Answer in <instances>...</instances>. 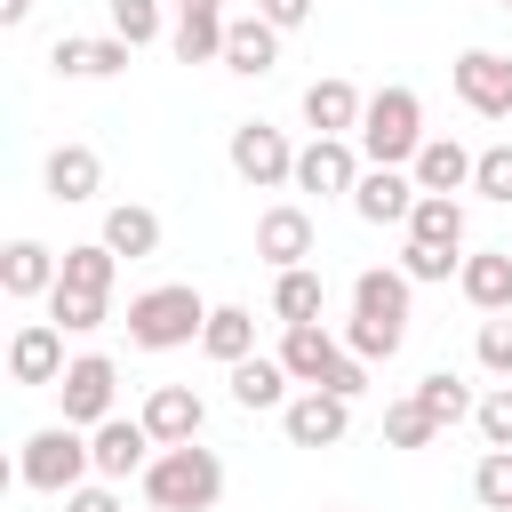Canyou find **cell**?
Masks as SVG:
<instances>
[{
  "mask_svg": "<svg viewBox=\"0 0 512 512\" xmlns=\"http://www.w3.org/2000/svg\"><path fill=\"white\" fill-rule=\"evenodd\" d=\"M352 144H360L368 168H416V152H424V104H416V88H400V80L376 88Z\"/></svg>",
  "mask_w": 512,
  "mask_h": 512,
  "instance_id": "cell-3",
  "label": "cell"
},
{
  "mask_svg": "<svg viewBox=\"0 0 512 512\" xmlns=\"http://www.w3.org/2000/svg\"><path fill=\"white\" fill-rule=\"evenodd\" d=\"M224 160H232V176H240V184H256V192L296 184V144H288L272 120H240V128H232V144H224Z\"/></svg>",
  "mask_w": 512,
  "mask_h": 512,
  "instance_id": "cell-5",
  "label": "cell"
},
{
  "mask_svg": "<svg viewBox=\"0 0 512 512\" xmlns=\"http://www.w3.org/2000/svg\"><path fill=\"white\" fill-rule=\"evenodd\" d=\"M456 288H464V304H472L480 320L512 312V248H480V256H464Z\"/></svg>",
  "mask_w": 512,
  "mask_h": 512,
  "instance_id": "cell-16",
  "label": "cell"
},
{
  "mask_svg": "<svg viewBox=\"0 0 512 512\" xmlns=\"http://www.w3.org/2000/svg\"><path fill=\"white\" fill-rule=\"evenodd\" d=\"M320 304H328V288H320V272H312V264H296V272H280V280H272V320H280V328H312V320H320Z\"/></svg>",
  "mask_w": 512,
  "mask_h": 512,
  "instance_id": "cell-28",
  "label": "cell"
},
{
  "mask_svg": "<svg viewBox=\"0 0 512 512\" xmlns=\"http://www.w3.org/2000/svg\"><path fill=\"white\" fill-rule=\"evenodd\" d=\"M104 8H112V32L128 48H152L160 40V0H104Z\"/></svg>",
  "mask_w": 512,
  "mask_h": 512,
  "instance_id": "cell-36",
  "label": "cell"
},
{
  "mask_svg": "<svg viewBox=\"0 0 512 512\" xmlns=\"http://www.w3.org/2000/svg\"><path fill=\"white\" fill-rule=\"evenodd\" d=\"M472 424H480V440H488V448H512V384H488V392H480V408H472Z\"/></svg>",
  "mask_w": 512,
  "mask_h": 512,
  "instance_id": "cell-39",
  "label": "cell"
},
{
  "mask_svg": "<svg viewBox=\"0 0 512 512\" xmlns=\"http://www.w3.org/2000/svg\"><path fill=\"white\" fill-rule=\"evenodd\" d=\"M432 440H440V424H432L416 400H392V408H384V448H432Z\"/></svg>",
  "mask_w": 512,
  "mask_h": 512,
  "instance_id": "cell-35",
  "label": "cell"
},
{
  "mask_svg": "<svg viewBox=\"0 0 512 512\" xmlns=\"http://www.w3.org/2000/svg\"><path fill=\"white\" fill-rule=\"evenodd\" d=\"M408 288H416V280H408L400 264H368V272L352 280V312H360V320H384V328H408Z\"/></svg>",
  "mask_w": 512,
  "mask_h": 512,
  "instance_id": "cell-19",
  "label": "cell"
},
{
  "mask_svg": "<svg viewBox=\"0 0 512 512\" xmlns=\"http://www.w3.org/2000/svg\"><path fill=\"white\" fill-rule=\"evenodd\" d=\"M400 272H408L416 288H440V280L464 272V256H456V248H432V240H408V248H400Z\"/></svg>",
  "mask_w": 512,
  "mask_h": 512,
  "instance_id": "cell-34",
  "label": "cell"
},
{
  "mask_svg": "<svg viewBox=\"0 0 512 512\" xmlns=\"http://www.w3.org/2000/svg\"><path fill=\"white\" fill-rule=\"evenodd\" d=\"M200 352H208V360H224V368L256 360V312H248V304H216V312H208V328H200Z\"/></svg>",
  "mask_w": 512,
  "mask_h": 512,
  "instance_id": "cell-25",
  "label": "cell"
},
{
  "mask_svg": "<svg viewBox=\"0 0 512 512\" xmlns=\"http://www.w3.org/2000/svg\"><path fill=\"white\" fill-rule=\"evenodd\" d=\"M144 512H152V504H144Z\"/></svg>",
  "mask_w": 512,
  "mask_h": 512,
  "instance_id": "cell-46",
  "label": "cell"
},
{
  "mask_svg": "<svg viewBox=\"0 0 512 512\" xmlns=\"http://www.w3.org/2000/svg\"><path fill=\"white\" fill-rule=\"evenodd\" d=\"M208 312H216V304H200L192 280L144 288V296H128V344H136V352H184V344H200Z\"/></svg>",
  "mask_w": 512,
  "mask_h": 512,
  "instance_id": "cell-1",
  "label": "cell"
},
{
  "mask_svg": "<svg viewBox=\"0 0 512 512\" xmlns=\"http://www.w3.org/2000/svg\"><path fill=\"white\" fill-rule=\"evenodd\" d=\"M96 240H104L112 256H128V264H136V256H152V248H160V216H152L144 200H112V208H104V232H96Z\"/></svg>",
  "mask_w": 512,
  "mask_h": 512,
  "instance_id": "cell-24",
  "label": "cell"
},
{
  "mask_svg": "<svg viewBox=\"0 0 512 512\" xmlns=\"http://www.w3.org/2000/svg\"><path fill=\"white\" fill-rule=\"evenodd\" d=\"M272 360L312 392V384H328V368L344 360V336H328L320 320H312V328H280V352H272Z\"/></svg>",
  "mask_w": 512,
  "mask_h": 512,
  "instance_id": "cell-15",
  "label": "cell"
},
{
  "mask_svg": "<svg viewBox=\"0 0 512 512\" xmlns=\"http://www.w3.org/2000/svg\"><path fill=\"white\" fill-rule=\"evenodd\" d=\"M288 384H296V376H288V368H280V360H264V352H256V360H240V368H232V400H240V408H248V416H264V408H288V400H296V392H288Z\"/></svg>",
  "mask_w": 512,
  "mask_h": 512,
  "instance_id": "cell-27",
  "label": "cell"
},
{
  "mask_svg": "<svg viewBox=\"0 0 512 512\" xmlns=\"http://www.w3.org/2000/svg\"><path fill=\"white\" fill-rule=\"evenodd\" d=\"M360 112H368V96H360L352 80H312V88H304L312 136H360Z\"/></svg>",
  "mask_w": 512,
  "mask_h": 512,
  "instance_id": "cell-21",
  "label": "cell"
},
{
  "mask_svg": "<svg viewBox=\"0 0 512 512\" xmlns=\"http://www.w3.org/2000/svg\"><path fill=\"white\" fill-rule=\"evenodd\" d=\"M64 512H120V488H112V480H80V488L64 496Z\"/></svg>",
  "mask_w": 512,
  "mask_h": 512,
  "instance_id": "cell-41",
  "label": "cell"
},
{
  "mask_svg": "<svg viewBox=\"0 0 512 512\" xmlns=\"http://www.w3.org/2000/svg\"><path fill=\"white\" fill-rule=\"evenodd\" d=\"M408 208H416V176L408 168H368L360 192H352V216L360 224H408Z\"/></svg>",
  "mask_w": 512,
  "mask_h": 512,
  "instance_id": "cell-18",
  "label": "cell"
},
{
  "mask_svg": "<svg viewBox=\"0 0 512 512\" xmlns=\"http://www.w3.org/2000/svg\"><path fill=\"white\" fill-rule=\"evenodd\" d=\"M176 8H216V16H224V0H176Z\"/></svg>",
  "mask_w": 512,
  "mask_h": 512,
  "instance_id": "cell-44",
  "label": "cell"
},
{
  "mask_svg": "<svg viewBox=\"0 0 512 512\" xmlns=\"http://www.w3.org/2000/svg\"><path fill=\"white\" fill-rule=\"evenodd\" d=\"M128 56H136V48H128L120 32H104V40H72V32H64V40L48 48V64H56L64 80H112V72H128Z\"/></svg>",
  "mask_w": 512,
  "mask_h": 512,
  "instance_id": "cell-17",
  "label": "cell"
},
{
  "mask_svg": "<svg viewBox=\"0 0 512 512\" xmlns=\"http://www.w3.org/2000/svg\"><path fill=\"white\" fill-rule=\"evenodd\" d=\"M88 472H96V448H88L80 424H40V432L24 440V456H16V480H24L32 496H72Z\"/></svg>",
  "mask_w": 512,
  "mask_h": 512,
  "instance_id": "cell-4",
  "label": "cell"
},
{
  "mask_svg": "<svg viewBox=\"0 0 512 512\" xmlns=\"http://www.w3.org/2000/svg\"><path fill=\"white\" fill-rule=\"evenodd\" d=\"M112 280H120V256H112L104 240H80V248H64V288L112 296Z\"/></svg>",
  "mask_w": 512,
  "mask_h": 512,
  "instance_id": "cell-31",
  "label": "cell"
},
{
  "mask_svg": "<svg viewBox=\"0 0 512 512\" xmlns=\"http://www.w3.org/2000/svg\"><path fill=\"white\" fill-rule=\"evenodd\" d=\"M472 168H480V152H464L456 136H424V152H416L408 176H416V192H448V200H456V192L472 184Z\"/></svg>",
  "mask_w": 512,
  "mask_h": 512,
  "instance_id": "cell-22",
  "label": "cell"
},
{
  "mask_svg": "<svg viewBox=\"0 0 512 512\" xmlns=\"http://www.w3.org/2000/svg\"><path fill=\"white\" fill-rule=\"evenodd\" d=\"M472 504L480 512H512V448H488L472 464Z\"/></svg>",
  "mask_w": 512,
  "mask_h": 512,
  "instance_id": "cell-33",
  "label": "cell"
},
{
  "mask_svg": "<svg viewBox=\"0 0 512 512\" xmlns=\"http://www.w3.org/2000/svg\"><path fill=\"white\" fill-rule=\"evenodd\" d=\"M496 8H512V0H496Z\"/></svg>",
  "mask_w": 512,
  "mask_h": 512,
  "instance_id": "cell-45",
  "label": "cell"
},
{
  "mask_svg": "<svg viewBox=\"0 0 512 512\" xmlns=\"http://www.w3.org/2000/svg\"><path fill=\"white\" fill-rule=\"evenodd\" d=\"M408 400H416V408H424V416H432L440 432H448V424H464V416L480 408V400H472V384H464V376H448V368L416 376V392H408Z\"/></svg>",
  "mask_w": 512,
  "mask_h": 512,
  "instance_id": "cell-30",
  "label": "cell"
},
{
  "mask_svg": "<svg viewBox=\"0 0 512 512\" xmlns=\"http://www.w3.org/2000/svg\"><path fill=\"white\" fill-rule=\"evenodd\" d=\"M472 352H480V368H488V376H504V384H512V312H496V320H480V336H472Z\"/></svg>",
  "mask_w": 512,
  "mask_h": 512,
  "instance_id": "cell-37",
  "label": "cell"
},
{
  "mask_svg": "<svg viewBox=\"0 0 512 512\" xmlns=\"http://www.w3.org/2000/svg\"><path fill=\"white\" fill-rule=\"evenodd\" d=\"M280 432H288V448H336V440L352 432V400H336V392H296V400L280 408Z\"/></svg>",
  "mask_w": 512,
  "mask_h": 512,
  "instance_id": "cell-10",
  "label": "cell"
},
{
  "mask_svg": "<svg viewBox=\"0 0 512 512\" xmlns=\"http://www.w3.org/2000/svg\"><path fill=\"white\" fill-rule=\"evenodd\" d=\"M64 328L56 320H24L16 336H8V376L24 384V392H40V384H64Z\"/></svg>",
  "mask_w": 512,
  "mask_h": 512,
  "instance_id": "cell-9",
  "label": "cell"
},
{
  "mask_svg": "<svg viewBox=\"0 0 512 512\" xmlns=\"http://www.w3.org/2000/svg\"><path fill=\"white\" fill-rule=\"evenodd\" d=\"M136 416H144V432H152L160 448H192V440H200V424H208V408H200V392H192V384H152V400H144Z\"/></svg>",
  "mask_w": 512,
  "mask_h": 512,
  "instance_id": "cell-12",
  "label": "cell"
},
{
  "mask_svg": "<svg viewBox=\"0 0 512 512\" xmlns=\"http://www.w3.org/2000/svg\"><path fill=\"white\" fill-rule=\"evenodd\" d=\"M256 256H264L272 272H296V264L312 256V216H304L296 200L264 208V216H256Z\"/></svg>",
  "mask_w": 512,
  "mask_h": 512,
  "instance_id": "cell-14",
  "label": "cell"
},
{
  "mask_svg": "<svg viewBox=\"0 0 512 512\" xmlns=\"http://www.w3.org/2000/svg\"><path fill=\"white\" fill-rule=\"evenodd\" d=\"M272 64H280V32H272L264 16H232V24H224V72L264 80Z\"/></svg>",
  "mask_w": 512,
  "mask_h": 512,
  "instance_id": "cell-20",
  "label": "cell"
},
{
  "mask_svg": "<svg viewBox=\"0 0 512 512\" xmlns=\"http://www.w3.org/2000/svg\"><path fill=\"white\" fill-rule=\"evenodd\" d=\"M224 24L232 16H216V8H176V32H168L176 64H224Z\"/></svg>",
  "mask_w": 512,
  "mask_h": 512,
  "instance_id": "cell-26",
  "label": "cell"
},
{
  "mask_svg": "<svg viewBox=\"0 0 512 512\" xmlns=\"http://www.w3.org/2000/svg\"><path fill=\"white\" fill-rule=\"evenodd\" d=\"M312 392H336V400H360V392H368V360H360V352H344V360L328 368V384H312Z\"/></svg>",
  "mask_w": 512,
  "mask_h": 512,
  "instance_id": "cell-40",
  "label": "cell"
},
{
  "mask_svg": "<svg viewBox=\"0 0 512 512\" xmlns=\"http://www.w3.org/2000/svg\"><path fill=\"white\" fill-rule=\"evenodd\" d=\"M32 16V0H0V24H24Z\"/></svg>",
  "mask_w": 512,
  "mask_h": 512,
  "instance_id": "cell-43",
  "label": "cell"
},
{
  "mask_svg": "<svg viewBox=\"0 0 512 512\" xmlns=\"http://www.w3.org/2000/svg\"><path fill=\"white\" fill-rule=\"evenodd\" d=\"M472 192H480V200H496V208H512V144H488V152H480Z\"/></svg>",
  "mask_w": 512,
  "mask_h": 512,
  "instance_id": "cell-38",
  "label": "cell"
},
{
  "mask_svg": "<svg viewBox=\"0 0 512 512\" xmlns=\"http://www.w3.org/2000/svg\"><path fill=\"white\" fill-rule=\"evenodd\" d=\"M408 240L464 248V200H448V192H416V208H408Z\"/></svg>",
  "mask_w": 512,
  "mask_h": 512,
  "instance_id": "cell-29",
  "label": "cell"
},
{
  "mask_svg": "<svg viewBox=\"0 0 512 512\" xmlns=\"http://www.w3.org/2000/svg\"><path fill=\"white\" fill-rule=\"evenodd\" d=\"M88 448H96V480H112V488H120L128 472H144V464H152V448H160V440L144 432V416H104V424L88 432Z\"/></svg>",
  "mask_w": 512,
  "mask_h": 512,
  "instance_id": "cell-11",
  "label": "cell"
},
{
  "mask_svg": "<svg viewBox=\"0 0 512 512\" xmlns=\"http://www.w3.org/2000/svg\"><path fill=\"white\" fill-rule=\"evenodd\" d=\"M40 184H48V200H96L104 192V160L88 144H56L48 168H40Z\"/></svg>",
  "mask_w": 512,
  "mask_h": 512,
  "instance_id": "cell-23",
  "label": "cell"
},
{
  "mask_svg": "<svg viewBox=\"0 0 512 512\" xmlns=\"http://www.w3.org/2000/svg\"><path fill=\"white\" fill-rule=\"evenodd\" d=\"M144 504L152 512H216V496H224V464H216V448H160L144 472Z\"/></svg>",
  "mask_w": 512,
  "mask_h": 512,
  "instance_id": "cell-2",
  "label": "cell"
},
{
  "mask_svg": "<svg viewBox=\"0 0 512 512\" xmlns=\"http://www.w3.org/2000/svg\"><path fill=\"white\" fill-rule=\"evenodd\" d=\"M360 176H368V168H360V144H352V136H312V144L296 152V192H320V200L344 192V200H352Z\"/></svg>",
  "mask_w": 512,
  "mask_h": 512,
  "instance_id": "cell-7",
  "label": "cell"
},
{
  "mask_svg": "<svg viewBox=\"0 0 512 512\" xmlns=\"http://www.w3.org/2000/svg\"><path fill=\"white\" fill-rule=\"evenodd\" d=\"M112 392H120V368H112L104 352H80V360L64 368V384H56V400H64V424L96 432L104 416H120V408H112Z\"/></svg>",
  "mask_w": 512,
  "mask_h": 512,
  "instance_id": "cell-6",
  "label": "cell"
},
{
  "mask_svg": "<svg viewBox=\"0 0 512 512\" xmlns=\"http://www.w3.org/2000/svg\"><path fill=\"white\" fill-rule=\"evenodd\" d=\"M456 96L480 120H512V56L504 48H464L456 56Z\"/></svg>",
  "mask_w": 512,
  "mask_h": 512,
  "instance_id": "cell-8",
  "label": "cell"
},
{
  "mask_svg": "<svg viewBox=\"0 0 512 512\" xmlns=\"http://www.w3.org/2000/svg\"><path fill=\"white\" fill-rule=\"evenodd\" d=\"M48 320H56L64 336H96V328L112 320V296H88V288H64V280H56V296H48Z\"/></svg>",
  "mask_w": 512,
  "mask_h": 512,
  "instance_id": "cell-32",
  "label": "cell"
},
{
  "mask_svg": "<svg viewBox=\"0 0 512 512\" xmlns=\"http://www.w3.org/2000/svg\"><path fill=\"white\" fill-rule=\"evenodd\" d=\"M56 280H64V256H56L48 240H8V248H0V288H8L16 304L56 296Z\"/></svg>",
  "mask_w": 512,
  "mask_h": 512,
  "instance_id": "cell-13",
  "label": "cell"
},
{
  "mask_svg": "<svg viewBox=\"0 0 512 512\" xmlns=\"http://www.w3.org/2000/svg\"><path fill=\"white\" fill-rule=\"evenodd\" d=\"M256 16H264L272 32H296V24L312 16V0H256Z\"/></svg>",
  "mask_w": 512,
  "mask_h": 512,
  "instance_id": "cell-42",
  "label": "cell"
}]
</instances>
